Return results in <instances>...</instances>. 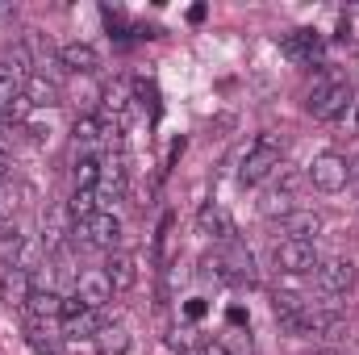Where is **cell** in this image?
<instances>
[{
    "mask_svg": "<svg viewBox=\"0 0 359 355\" xmlns=\"http://www.w3.org/2000/svg\"><path fill=\"white\" fill-rule=\"evenodd\" d=\"M271 260L280 272H288V276H305V272H318V247L313 243H276V251H271Z\"/></svg>",
    "mask_w": 359,
    "mask_h": 355,
    "instance_id": "8992f818",
    "label": "cell"
},
{
    "mask_svg": "<svg viewBox=\"0 0 359 355\" xmlns=\"http://www.w3.org/2000/svg\"><path fill=\"white\" fill-rule=\"evenodd\" d=\"M25 100H29L34 109H55V105L63 100V88H59L55 80H46V76L34 72V76L25 80Z\"/></svg>",
    "mask_w": 359,
    "mask_h": 355,
    "instance_id": "ac0fdd59",
    "label": "cell"
},
{
    "mask_svg": "<svg viewBox=\"0 0 359 355\" xmlns=\"http://www.w3.org/2000/svg\"><path fill=\"white\" fill-rule=\"evenodd\" d=\"M347 100H351V88H347V80H339V76H318V84L309 88V100H305V109H309L318 121H334V117H343Z\"/></svg>",
    "mask_w": 359,
    "mask_h": 355,
    "instance_id": "3957f363",
    "label": "cell"
},
{
    "mask_svg": "<svg viewBox=\"0 0 359 355\" xmlns=\"http://www.w3.org/2000/svg\"><path fill=\"white\" fill-rule=\"evenodd\" d=\"M130 92H134V105H142L151 117H159V88H155V80H151V76L130 80Z\"/></svg>",
    "mask_w": 359,
    "mask_h": 355,
    "instance_id": "603a6c76",
    "label": "cell"
},
{
    "mask_svg": "<svg viewBox=\"0 0 359 355\" xmlns=\"http://www.w3.org/2000/svg\"><path fill=\"white\" fill-rule=\"evenodd\" d=\"M29 318L42 326V322H50V318H63V293H55V288H34V297H29Z\"/></svg>",
    "mask_w": 359,
    "mask_h": 355,
    "instance_id": "e0dca14e",
    "label": "cell"
},
{
    "mask_svg": "<svg viewBox=\"0 0 359 355\" xmlns=\"http://www.w3.org/2000/svg\"><path fill=\"white\" fill-rule=\"evenodd\" d=\"M72 243L88 247V251H117V243H121V217L113 209H96L92 217L72 226Z\"/></svg>",
    "mask_w": 359,
    "mask_h": 355,
    "instance_id": "7a4b0ae2",
    "label": "cell"
},
{
    "mask_svg": "<svg viewBox=\"0 0 359 355\" xmlns=\"http://www.w3.org/2000/svg\"><path fill=\"white\" fill-rule=\"evenodd\" d=\"M0 213H4V209H0Z\"/></svg>",
    "mask_w": 359,
    "mask_h": 355,
    "instance_id": "f35d334b",
    "label": "cell"
},
{
    "mask_svg": "<svg viewBox=\"0 0 359 355\" xmlns=\"http://www.w3.org/2000/svg\"><path fill=\"white\" fill-rule=\"evenodd\" d=\"M168 351L184 355V351H188V339H184V335H168Z\"/></svg>",
    "mask_w": 359,
    "mask_h": 355,
    "instance_id": "836d02e7",
    "label": "cell"
},
{
    "mask_svg": "<svg viewBox=\"0 0 359 355\" xmlns=\"http://www.w3.org/2000/svg\"><path fill=\"white\" fill-rule=\"evenodd\" d=\"M96 330H100V318L92 309H80V314L63 318V339H96Z\"/></svg>",
    "mask_w": 359,
    "mask_h": 355,
    "instance_id": "44dd1931",
    "label": "cell"
},
{
    "mask_svg": "<svg viewBox=\"0 0 359 355\" xmlns=\"http://www.w3.org/2000/svg\"><path fill=\"white\" fill-rule=\"evenodd\" d=\"M104 113H109V126H130V117H134V92L130 84H113V88H104Z\"/></svg>",
    "mask_w": 359,
    "mask_h": 355,
    "instance_id": "2e32d148",
    "label": "cell"
},
{
    "mask_svg": "<svg viewBox=\"0 0 359 355\" xmlns=\"http://www.w3.org/2000/svg\"><path fill=\"white\" fill-rule=\"evenodd\" d=\"M172 226H176V217H172V213H163V222H159V234H155V251H159V260H168V243H172Z\"/></svg>",
    "mask_w": 359,
    "mask_h": 355,
    "instance_id": "f546056e",
    "label": "cell"
},
{
    "mask_svg": "<svg viewBox=\"0 0 359 355\" xmlns=\"http://www.w3.org/2000/svg\"><path fill=\"white\" fill-rule=\"evenodd\" d=\"M351 288H355V264L351 260H326V264H318V293L343 297Z\"/></svg>",
    "mask_w": 359,
    "mask_h": 355,
    "instance_id": "9c48e42d",
    "label": "cell"
},
{
    "mask_svg": "<svg viewBox=\"0 0 359 355\" xmlns=\"http://www.w3.org/2000/svg\"><path fill=\"white\" fill-rule=\"evenodd\" d=\"M205 309H209V305H205L201 297H192V301H184V314H188L192 322H201V318H205Z\"/></svg>",
    "mask_w": 359,
    "mask_h": 355,
    "instance_id": "1f68e13d",
    "label": "cell"
},
{
    "mask_svg": "<svg viewBox=\"0 0 359 355\" xmlns=\"http://www.w3.org/2000/svg\"><path fill=\"white\" fill-rule=\"evenodd\" d=\"M29 113H34V105L25 100V92H21V96H17V100H13V105L4 109V117H8V121H25Z\"/></svg>",
    "mask_w": 359,
    "mask_h": 355,
    "instance_id": "4dcf8cb0",
    "label": "cell"
},
{
    "mask_svg": "<svg viewBox=\"0 0 359 355\" xmlns=\"http://www.w3.org/2000/svg\"><path fill=\"white\" fill-rule=\"evenodd\" d=\"M72 180H76V188H96L100 184V159L96 155H80L76 168H72Z\"/></svg>",
    "mask_w": 359,
    "mask_h": 355,
    "instance_id": "4316f807",
    "label": "cell"
},
{
    "mask_svg": "<svg viewBox=\"0 0 359 355\" xmlns=\"http://www.w3.org/2000/svg\"><path fill=\"white\" fill-rule=\"evenodd\" d=\"M72 138H76V151H96L100 142H104V121L96 117V113H84V117H76V126H72Z\"/></svg>",
    "mask_w": 359,
    "mask_h": 355,
    "instance_id": "d6986e66",
    "label": "cell"
},
{
    "mask_svg": "<svg viewBox=\"0 0 359 355\" xmlns=\"http://www.w3.org/2000/svg\"><path fill=\"white\" fill-rule=\"evenodd\" d=\"M96 209H100V201H96V188H76V192H72V201H67V213H72L76 222L92 217Z\"/></svg>",
    "mask_w": 359,
    "mask_h": 355,
    "instance_id": "484cf974",
    "label": "cell"
},
{
    "mask_svg": "<svg viewBox=\"0 0 359 355\" xmlns=\"http://www.w3.org/2000/svg\"><path fill=\"white\" fill-rule=\"evenodd\" d=\"M217 264H222V284H255V255L243 247V243H226L222 251H213Z\"/></svg>",
    "mask_w": 359,
    "mask_h": 355,
    "instance_id": "5b68a950",
    "label": "cell"
},
{
    "mask_svg": "<svg viewBox=\"0 0 359 355\" xmlns=\"http://www.w3.org/2000/svg\"><path fill=\"white\" fill-rule=\"evenodd\" d=\"M280 168H284V142H280L276 134H259V138L247 147V155H243L238 184H243V188H255V184H264L268 176H276Z\"/></svg>",
    "mask_w": 359,
    "mask_h": 355,
    "instance_id": "6da1fadb",
    "label": "cell"
},
{
    "mask_svg": "<svg viewBox=\"0 0 359 355\" xmlns=\"http://www.w3.org/2000/svg\"><path fill=\"white\" fill-rule=\"evenodd\" d=\"M292 209H297V205H292V192H280V188H268L264 201H259V213H264V217H276V222H280L284 213H292Z\"/></svg>",
    "mask_w": 359,
    "mask_h": 355,
    "instance_id": "cb8c5ba5",
    "label": "cell"
},
{
    "mask_svg": "<svg viewBox=\"0 0 359 355\" xmlns=\"http://www.w3.org/2000/svg\"><path fill=\"white\" fill-rule=\"evenodd\" d=\"M100 17H104V25H109V34H117V38H126V29H130V21H126V13H121L117 4H100Z\"/></svg>",
    "mask_w": 359,
    "mask_h": 355,
    "instance_id": "83f0119b",
    "label": "cell"
},
{
    "mask_svg": "<svg viewBox=\"0 0 359 355\" xmlns=\"http://www.w3.org/2000/svg\"><path fill=\"white\" fill-rule=\"evenodd\" d=\"M21 76H17V67H13V63H0V113H4V109H8V105H13V100H17V96H21Z\"/></svg>",
    "mask_w": 359,
    "mask_h": 355,
    "instance_id": "d4e9b609",
    "label": "cell"
},
{
    "mask_svg": "<svg viewBox=\"0 0 359 355\" xmlns=\"http://www.w3.org/2000/svg\"><path fill=\"white\" fill-rule=\"evenodd\" d=\"M276 234H284L288 243H313L322 234V213L318 209H292L276 222Z\"/></svg>",
    "mask_w": 359,
    "mask_h": 355,
    "instance_id": "ba28073f",
    "label": "cell"
},
{
    "mask_svg": "<svg viewBox=\"0 0 359 355\" xmlns=\"http://www.w3.org/2000/svg\"><path fill=\"white\" fill-rule=\"evenodd\" d=\"M280 51L292 63H313V59H322V34L318 29H292L280 38Z\"/></svg>",
    "mask_w": 359,
    "mask_h": 355,
    "instance_id": "4fadbf2b",
    "label": "cell"
},
{
    "mask_svg": "<svg viewBox=\"0 0 359 355\" xmlns=\"http://www.w3.org/2000/svg\"><path fill=\"white\" fill-rule=\"evenodd\" d=\"M196 355H234V351H230L226 343H201V347H196Z\"/></svg>",
    "mask_w": 359,
    "mask_h": 355,
    "instance_id": "d6a6232c",
    "label": "cell"
},
{
    "mask_svg": "<svg viewBox=\"0 0 359 355\" xmlns=\"http://www.w3.org/2000/svg\"><path fill=\"white\" fill-rule=\"evenodd\" d=\"M196 234H205V239H213L217 247H226V243H238V226H234V217L222 209V205H201V213H196Z\"/></svg>",
    "mask_w": 359,
    "mask_h": 355,
    "instance_id": "52a82bcc",
    "label": "cell"
},
{
    "mask_svg": "<svg viewBox=\"0 0 359 355\" xmlns=\"http://www.w3.org/2000/svg\"><path fill=\"white\" fill-rule=\"evenodd\" d=\"M104 276L113 284V293H130L138 284V260L130 251H109V264H104Z\"/></svg>",
    "mask_w": 359,
    "mask_h": 355,
    "instance_id": "5bb4252c",
    "label": "cell"
},
{
    "mask_svg": "<svg viewBox=\"0 0 359 355\" xmlns=\"http://www.w3.org/2000/svg\"><path fill=\"white\" fill-rule=\"evenodd\" d=\"M355 117H359V113H355Z\"/></svg>",
    "mask_w": 359,
    "mask_h": 355,
    "instance_id": "ab89813d",
    "label": "cell"
},
{
    "mask_svg": "<svg viewBox=\"0 0 359 355\" xmlns=\"http://www.w3.org/2000/svg\"><path fill=\"white\" fill-rule=\"evenodd\" d=\"M305 176H309V184L318 192H343L351 184V163L343 155H334V151H322V155H313V163H309Z\"/></svg>",
    "mask_w": 359,
    "mask_h": 355,
    "instance_id": "277c9868",
    "label": "cell"
},
{
    "mask_svg": "<svg viewBox=\"0 0 359 355\" xmlns=\"http://www.w3.org/2000/svg\"><path fill=\"white\" fill-rule=\"evenodd\" d=\"M76 297L88 305L92 314H96V309H104V305L113 301V284H109L104 267H88V272H80V276H76Z\"/></svg>",
    "mask_w": 359,
    "mask_h": 355,
    "instance_id": "30bf717a",
    "label": "cell"
},
{
    "mask_svg": "<svg viewBox=\"0 0 359 355\" xmlns=\"http://www.w3.org/2000/svg\"><path fill=\"white\" fill-rule=\"evenodd\" d=\"M59 63L67 72H76V76H92L100 67V55H96V46H88V42H67V46H59Z\"/></svg>",
    "mask_w": 359,
    "mask_h": 355,
    "instance_id": "9a60e30c",
    "label": "cell"
},
{
    "mask_svg": "<svg viewBox=\"0 0 359 355\" xmlns=\"http://www.w3.org/2000/svg\"><path fill=\"white\" fill-rule=\"evenodd\" d=\"M0 264L4 267L25 264V234L17 226H0Z\"/></svg>",
    "mask_w": 359,
    "mask_h": 355,
    "instance_id": "ffe728a7",
    "label": "cell"
},
{
    "mask_svg": "<svg viewBox=\"0 0 359 355\" xmlns=\"http://www.w3.org/2000/svg\"><path fill=\"white\" fill-rule=\"evenodd\" d=\"M226 318H230V326H243V322H247V309H238V305H234Z\"/></svg>",
    "mask_w": 359,
    "mask_h": 355,
    "instance_id": "e575fe53",
    "label": "cell"
},
{
    "mask_svg": "<svg viewBox=\"0 0 359 355\" xmlns=\"http://www.w3.org/2000/svg\"><path fill=\"white\" fill-rule=\"evenodd\" d=\"M29 347H34L38 355H59V343H55V335H46V339H42V326H38V322L29 326Z\"/></svg>",
    "mask_w": 359,
    "mask_h": 355,
    "instance_id": "f1b7e54d",
    "label": "cell"
},
{
    "mask_svg": "<svg viewBox=\"0 0 359 355\" xmlns=\"http://www.w3.org/2000/svg\"><path fill=\"white\" fill-rule=\"evenodd\" d=\"M34 276H29V267H8L4 276H0V301L8 305V309H25L29 305V297H34Z\"/></svg>",
    "mask_w": 359,
    "mask_h": 355,
    "instance_id": "8fae6325",
    "label": "cell"
},
{
    "mask_svg": "<svg viewBox=\"0 0 359 355\" xmlns=\"http://www.w3.org/2000/svg\"><path fill=\"white\" fill-rule=\"evenodd\" d=\"M205 13H209L205 4H192V8H188V21H205Z\"/></svg>",
    "mask_w": 359,
    "mask_h": 355,
    "instance_id": "d590c367",
    "label": "cell"
},
{
    "mask_svg": "<svg viewBox=\"0 0 359 355\" xmlns=\"http://www.w3.org/2000/svg\"><path fill=\"white\" fill-rule=\"evenodd\" d=\"M313 355H343L339 347H326V351H313Z\"/></svg>",
    "mask_w": 359,
    "mask_h": 355,
    "instance_id": "74e56055",
    "label": "cell"
},
{
    "mask_svg": "<svg viewBox=\"0 0 359 355\" xmlns=\"http://www.w3.org/2000/svg\"><path fill=\"white\" fill-rule=\"evenodd\" d=\"M4 142H8V130H4V126H0V151H4Z\"/></svg>",
    "mask_w": 359,
    "mask_h": 355,
    "instance_id": "8d00e7d4",
    "label": "cell"
},
{
    "mask_svg": "<svg viewBox=\"0 0 359 355\" xmlns=\"http://www.w3.org/2000/svg\"><path fill=\"white\" fill-rule=\"evenodd\" d=\"M92 343H96V355H126V347H130V335H126L121 326H100Z\"/></svg>",
    "mask_w": 359,
    "mask_h": 355,
    "instance_id": "7402d4cb",
    "label": "cell"
},
{
    "mask_svg": "<svg viewBox=\"0 0 359 355\" xmlns=\"http://www.w3.org/2000/svg\"><path fill=\"white\" fill-rule=\"evenodd\" d=\"M72 226H76V217L67 213V205H50L42 213V247L46 251H63V243L72 239Z\"/></svg>",
    "mask_w": 359,
    "mask_h": 355,
    "instance_id": "7c38bea8",
    "label": "cell"
}]
</instances>
